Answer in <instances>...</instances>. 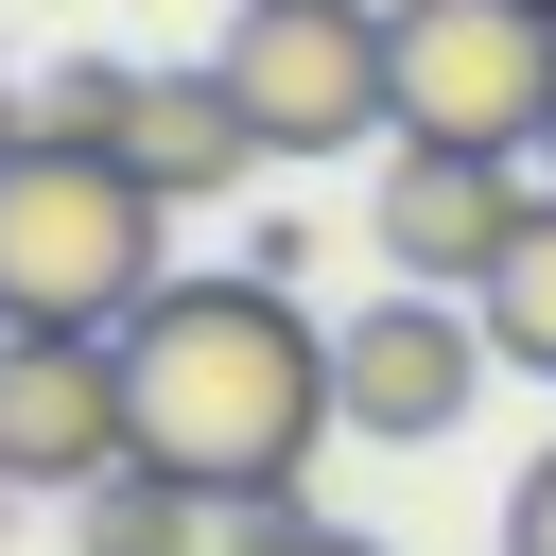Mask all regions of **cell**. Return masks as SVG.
<instances>
[{"instance_id": "cell-7", "label": "cell", "mask_w": 556, "mask_h": 556, "mask_svg": "<svg viewBox=\"0 0 556 556\" xmlns=\"http://www.w3.org/2000/svg\"><path fill=\"white\" fill-rule=\"evenodd\" d=\"M139 452V400H122V330H0V469L17 486H104Z\"/></svg>"}, {"instance_id": "cell-11", "label": "cell", "mask_w": 556, "mask_h": 556, "mask_svg": "<svg viewBox=\"0 0 556 556\" xmlns=\"http://www.w3.org/2000/svg\"><path fill=\"white\" fill-rule=\"evenodd\" d=\"M35 139H87V156H122V122H139V70H104V52H70V70H35V104H17Z\"/></svg>"}, {"instance_id": "cell-14", "label": "cell", "mask_w": 556, "mask_h": 556, "mask_svg": "<svg viewBox=\"0 0 556 556\" xmlns=\"http://www.w3.org/2000/svg\"><path fill=\"white\" fill-rule=\"evenodd\" d=\"M0 504H17V469H0Z\"/></svg>"}, {"instance_id": "cell-3", "label": "cell", "mask_w": 556, "mask_h": 556, "mask_svg": "<svg viewBox=\"0 0 556 556\" xmlns=\"http://www.w3.org/2000/svg\"><path fill=\"white\" fill-rule=\"evenodd\" d=\"M261 122V156H348L400 139V0H243L208 52Z\"/></svg>"}, {"instance_id": "cell-13", "label": "cell", "mask_w": 556, "mask_h": 556, "mask_svg": "<svg viewBox=\"0 0 556 556\" xmlns=\"http://www.w3.org/2000/svg\"><path fill=\"white\" fill-rule=\"evenodd\" d=\"M504 556H556V452L521 469V504H504Z\"/></svg>"}, {"instance_id": "cell-8", "label": "cell", "mask_w": 556, "mask_h": 556, "mask_svg": "<svg viewBox=\"0 0 556 556\" xmlns=\"http://www.w3.org/2000/svg\"><path fill=\"white\" fill-rule=\"evenodd\" d=\"M122 156H139V191H156V208H191V191H243V174H261V122H243V87H226V70H139Z\"/></svg>"}, {"instance_id": "cell-4", "label": "cell", "mask_w": 556, "mask_h": 556, "mask_svg": "<svg viewBox=\"0 0 556 556\" xmlns=\"http://www.w3.org/2000/svg\"><path fill=\"white\" fill-rule=\"evenodd\" d=\"M400 139L539 156L556 139V0H400Z\"/></svg>"}, {"instance_id": "cell-16", "label": "cell", "mask_w": 556, "mask_h": 556, "mask_svg": "<svg viewBox=\"0 0 556 556\" xmlns=\"http://www.w3.org/2000/svg\"><path fill=\"white\" fill-rule=\"evenodd\" d=\"M0 139H17V122H0Z\"/></svg>"}, {"instance_id": "cell-12", "label": "cell", "mask_w": 556, "mask_h": 556, "mask_svg": "<svg viewBox=\"0 0 556 556\" xmlns=\"http://www.w3.org/2000/svg\"><path fill=\"white\" fill-rule=\"evenodd\" d=\"M226 556H382V539H365V521H313V504L278 486V504H226Z\"/></svg>"}, {"instance_id": "cell-10", "label": "cell", "mask_w": 556, "mask_h": 556, "mask_svg": "<svg viewBox=\"0 0 556 556\" xmlns=\"http://www.w3.org/2000/svg\"><path fill=\"white\" fill-rule=\"evenodd\" d=\"M469 313H486V348H504L521 382H556V191L521 208V243H504V278H486Z\"/></svg>"}, {"instance_id": "cell-6", "label": "cell", "mask_w": 556, "mask_h": 556, "mask_svg": "<svg viewBox=\"0 0 556 556\" xmlns=\"http://www.w3.org/2000/svg\"><path fill=\"white\" fill-rule=\"evenodd\" d=\"M486 365H504L486 313H469V295H417V278L330 330V400H348V434H382V452H434V434L486 400Z\"/></svg>"}, {"instance_id": "cell-15", "label": "cell", "mask_w": 556, "mask_h": 556, "mask_svg": "<svg viewBox=\"0 0 556 556\" xmlns=\"http://www.w3.org/2000/svg\"><path fill=\"white\" fill-rule=\"evenodd\" d=\"M0 122H17V104H0Z\"/></svg>"}, {"instance_id": "cell-9", "label": "cell", "mask_w": 556, "mask_h": 556, "mask_svg": "<svg viewBox=\"0 0 556 556\" xmlns=\"http://www.w3.org/2000/svg\"><path fill=\"white\" fill-rule=\"evenodd\" d=\"M70 521H87V556H208V539H226V504L174 486V469H139V452H122L104 486H70Z\"/></svg>"}, {"instance_id": "cell-5", "label": "cell", "mask_w": 556, "mask_h": 556, "mask_svg": "<svg viewBox=\"0 0 556 556\" xmlns=\"http://www.w3.org/2000/svg\"><path fill=\"white\" fill-rule=\"evenodd\" d=\"M521 208H539V156L400 139V156H382V191H365V243H382V278H417V295H486V278H504V243H521Z\"/></svg>"}, {"instance_id": "cell-2", "label": "cell", "mask_w": 556, "mask_h": 556, "mask_svg": "<svg viewBox=\"0 0 556 556\" xmlns=\"http://www.w3.org/2000/svg\"><path fill=\"white\" fill-rule=\"evenodd\" d=\"M156 191L139 156H87V139H0V330H122L174 261H156Z\"/></svg>"}, {"instance_id": "cell-1", "label": "cell", "mask_w": 556, "mask_h": 556, "mask_svg": "<svg viewBox=\"0 0 556 556\" xmlns=\"http://www.w3.org/2000/svg\"><path fill=\"white\" fill-rule=\"evenodd\" d=\"M122 400H139V469L208 486V504H278L313 469V434H348L330 400V330L295 313V278L226 261V278H156L122 313Z\"/></svg>"}, {"instance_id": "cell-17", "label": "cell", "mask_w": 556, "mask_h": 556, "mask_svg": "<svg viewBox=\"0 0 556 556\" xmlns=\"http://www.w3.org/2000/svg\"><path fill=\"white\" fill-rule=\"evenodd\" d=\"M539 156H556V139H539Z\"/></svg>"}]
</instances>
